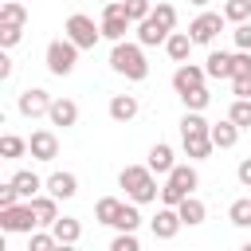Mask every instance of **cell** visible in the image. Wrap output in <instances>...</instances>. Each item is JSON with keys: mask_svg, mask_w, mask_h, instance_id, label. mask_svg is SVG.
Here are the masks:
<instances>
[{"mask_svg": "<svg viewBox=\"0 0 251 251\" xmlns=\"http://www.w3.org/2000/svg\"><path fill=\"white\" fill-rule=\"evenodd\" d=\"M110 71L114 75H122V78H129V82H145L149 78V59H145V47L133 39H122V43H114L110 47Z\"/></svg>", "mask_w": 251, "mask_h": 251, "instance_id": "2", "label": "cell"}, {"mask_svg": "<svg viewBox=\"0 0 251 251\" xmlns=\"http://www.w3.org/2000/svg\"><path fill=\"white\" fill-rule=\"evenodd\" d=\"M227 118H231L239 129H251V98H235L231 110H227Z\"/></svg>", "mask_w": 251, "mask_h": 251, "instance_id": "34", "label": "cell"}, {"mask_svg": "<svg viewBox=\"0 0 251 251\" xmlns=\"http://www.w3.org/2000/svg\"><path fill=\"white\" fill-rule=\"evenodd\" d=\"M235 176H239V184H243V188H251V157H243V161H239Z\"/></svg>", "mask_w": 251, "mask_h": 251, "instance_id": "43", "label": "cell"}, {"mask_svg": "<svg viewBox=\"0 0 251 251\" xmlns=\"http://www.w3.org/2000/svg\"><path fill=\"white\" fill-rule=\"evenodd\" d=\"M110 227H114V231H137V227H141V204H133V200L122 204V212H118V220H114Z\"/></svg>", "mask_w": 251, "mask_h": 251, "instance_id": "26", "label": "cell"}, {"mask_svg": "<svg viewBox=\"0 0 251 251\" xmlns=\"http://www.w3.org/2000/svg\"><path fill=\"white\" fill-rule=\"evenodd\" d=\"M118 188H126V200L133 204H153L161 200V188H157V173L149 165H126L118 173Z\"/></svg>", "mask_w": 251, "mask_h": 251, "instance_id": "3", "label": "cell"}, {"mask_svg": "<svg viewBox=\"0 0 251 251\" xmlns=\"http://www.w3.org/2000/svg\"><path fill=\"white\" fill-rule=\"evenodd\" d=\"M27 153H31V161H55V157H59V137H55V129H35V133L27 137Z\"/></svg>", "mask_w": 251, "mask_h": 251, "instance_id": "12", "label": "cell"}, {"mask_svg": "<svg viewBox=\"0 0 251 251\" xmlns=\"http://www.w3.org/2000/svg\"><path fill=\"white\" fill-rule=\"evenodd\" d=\"M63 35L78 47V51H90L98 39H102V24H94L90 16H82V12H75V16H67V24H63Z\"/></svg>", "mask_w": 251, "mask_h": 251, "instance_id": "6", "label": "cell"}, {"mask_svg": "<svg viewBox=\"0 0 251 251\" xmlns=\"http://www.w3.org/2000/svg\"><path fill=\"white\" fill-rule=\"evenodd\" d=\"M47 192H51L55 200H71V196L78 192V176H75V173H67V169H59V173H51V176H47Z\"/></svg>", "mask_w": 251, "mask_h": 251, "instance_id": "19", "label": "cell"}, {"mask_svg": "<svg viewBox=\"0 0 251 251\" xmlns=\"http://www.w3.org/2000/svg\"><path fill=\"white\" fill-rule=\"evenodd\" d=\"M122 204H126V200H118V196H102V200L94 204V220H98V224H114L118 212H122Z\"/></svg>", "mask_w": 251, "mask_h": 251, "instance_id": "28", "label": "cell"}, {"mask_svg": "<svg viewBox=\"0 0 251 251\" xmlns=\"http://www.w3.org/2000/svg\"><path fill=\"white\" fill-rule=\"evenodd\" d=\"M55 251H78V243H59Z\"/></svg>", "mask_w": 251, "mask_h": 251, "instance_id": "45", "label": "cell"}, {"mask_svg": "<svg viewBox=\"0 0 251 251\" xmlns=\"http://www.w3.org/2000/svg\"><path fill=\"white\" fill-rule=\"evenodd\" d=\"M110 251H141V243H137V231H118V235L110 239Z\"/></svg>", "mask_w": 251, "mask_h": 251, "instance_id": "37", "label": "cell"}, {"mask_svg": "<svg viewBox=\"0 0 251 251\" xmlns=\"http://www.w3.org/2000/svg\"><path fill=\"white\" fill-rule=\"evenodd\" d=\"M12 71H16V67H12V59H8V55H0V82H8V78H12Z\"/></svg>", "mask_w": 251, "mask_h": 251, "instance_id": "44", "label": "cell"}, {"mask_svg": "<svg viewBox=\"0 0 251 251\" xmlns=\"http://www.w3.org/2000/svg\"><path fill=\"white\" fill-rule=\"evenodd\" d=\"M184 224H180V212L176 208H157V216L149 220V231H153V239H176V231H180Z\"/></svg>", "mask_w": 251, "mask_h": 251, "instance_id": "13", "label": "cell"}, {"mask_svg": "<svg viewBox=\"0 0 251 251\" xmlns=\"http://www.w3.org/2000/svg\"><path fill=\"white\" fill-rule=\"evenodd\" d=\"M204 71L208 78H231V51H208Z\"/></svg>", "mask_w": 251, "mask_h": 251, "instance_id": "24", "label": "cell"}, {"mask_svg": "<svg viewBox=\"0 0 251 251\" xmlns=\"http://www.w3.org/2000/svg\"><path fill=\"white\" fill-rule=\"evenodd\" d=\"M192 47H196V43H192V35H188V31H173V35L165 39V55H169L176 67H180V63H188Z\"/></svg>", "mask_w": 251, "mask_h": 251, "instance_id": "20", "label": "cell"}, {"mask_svg": "<svg viewBox=\"0 0 251 251\" xmlns=\"http://www.w3.org/2000/svg\"><path fill=\"white\" fill-rule=\"evenodd\" d=\"M145 165H149V169H153L157 176H169V173L176 169V153H173V145H169V141H157V145L149 149Z\"/></svg>", "mask_w": 251, "mask_h": 251, "instance_id": "16", "label": "cell"}, {"mask_svg": "<svg viewBox=\"0 0 251 251\" xmlns=\"http://www.w3.org/2000/svg\"><path fill=\"white\" fill-rule=\"evenodd\" d=\"M196 188H200V173H196V165H176V169L165 176V184H161V204H165V208H176V204L188 200Z\"/></svg>", "mask_w": 251, "mask_h": 251, "instance_id": "4", "label": "cell"}, {"mask_svg": "<svg viewBox=\"0 0 251 251\" xmlns=\"http://www.w3.org/2000/svg\"><path fill=\"white\" fill-rule=\"evenodd\" d=\"M0 24H16V27H24V24H27V8H24L20 0H4V4H0Z\"/></svg>", "mask_w": 251, "mask_h": 251, "instance_id": "30", "label": "cell"}, {"mask_svg": "<svg viewBox=\"0 0 251 251\" xmlns=\"http://www.w3.org/2000/svg\"><path fill=\"white\" fill-rule=\"evenodd\" d=\"M20 35H24V27H16V24H0V47L8 51V47H16L20 43Z\"/></svg>", "mask_w": 251, "mask_h": 251, "instance_id": "39", "label": "cell"}, {"mask_svg": "<svg viewBox=\"0 0 251 251\" xmlns=\"http://www.w3.org/2000/svg\"><path fill=\"white\" fill-rule=\"evenodd\" d=\"M51 231H55L59 243H78V239H82V224H78L75 216H59V220L51 224Z\"/></svg>", "mask_w": 251, "mask_h": 251, "instance_id": "25", "label": "cell"}, {"mask_svg": "<svg viewBox=\"0 0 251 251\" xmlns=\"http://www.w3.org/2000/svg\"><path fill=\"white\" fill-rule=\"evenodd\" d=\"M231 39H235V51H251V20L247 24H235Z\"/></svg>", "mask_w": 251, "mask_h": 251, "instance_id": "40", "label": "cell"}, {"mask_svg": "<svg viewBox=\"0 0 251 251\" xmlns=\"http://www.w3.org/2000/svg\"><path fill=\"white\" fill-rule=\"evenodd\" d=\"M239 251H251V239H247V243H243V247H239Z\"/></svg>", "mask_w": 251, "mask_h": 251, "instance_id": "47", "label": "cell"}, {"mask_svg": "<svg viewBox=\"0 0 251 251\" xmlns=\"http://www.w3.org/2000/svg\"><path fill=\"white\" fill-rule=\"evenodd\" d=\"M0 227H4L8 235H31V231L39 227L31 200H20V204H12V208H0Z\"/></svg>", "mask_w": 251, "mask_h": 251, "instance_id": "7", "label": "cell"}, {"mask_svg": "<svg viewBox=\"0 0 251 251\" xmlns=\"http://www.w3.org/2000/svg\"><path fill=\"white\" fill-rule=\"evenodd\" d=\"M251 75V51H231V78Z\"/></svg>", "mask_w": 251, "mask_h": 251, "instance_id": "38", "label": "cell"}, {"mask_svg": "<svg viewBox=\"0 0 251 251\" xmlns=\"http://www.w3.org/2000/svg\"><path fill=\"white\" fill-rule=\"evenodd\" d=\"M169 35H173V31H169L157 16H149V20H141V24H137V43H141V47H165V39H169Z\"/></svg>", "mask_w": 251, "mask_h": 251, "instance_id": "14", "label": "cell"}, {"mask_svg": "<svg viewBox=\"0 0 251 251\" xmlns=\"http://www.w3.org/2000/svg\"><path fill=\"white\" fill-rule=\"evenodd\" d=\"M12 188L20 192V200H31V196H39V192L47 188V180H43L39 173H31V169H16V173H12Z\"/></svg>", "mask_w": 251, "mask_h": 251, "instance_id": "17", "label": "cell"}, {"mask_svg": "<svg viewBox=\"0 0 251 251\" xmlns=\"http://www.w3.org/2000/svg\"><path fill=\"white\" fill-rule=\"evenodd\" d=\"M51 94L43 90V86H27V90H20L16 94V110L24 114V118H47L51 114Z\"/></svg>", "mask_w": 251, "mask_h": 251, "instance_id": "10", "label": "cell"}, {"mask_svg": "<svg viewBox=\"0 0 251 251\" xmlns=\"http://www.w3.org/2000/svg\"><path fill=\"white\" fill-rule=\"evenodd\" d=\"M180 102H184V110H208L212 106V94H208V86H196V90H188V94H180Z\"/></svg>", "mask_w": 251, "mask_h": 251, "instance_id": "33", "label": "cell"}, {"mask_svg": "<svg viewBox=\"0 0 251 251\" xmlns=\"http://www.w3.org/2000/svg\"><path fill=\"white\" fill-rule=\"evenodd\" d=\"M47 122H51V126H59V129L78 126V102H75V98H55V102H51Z\"/></svg>", "mask_w": 251, "mask_h": 251, "instance_id": "15", "label": "cell"}, {"mask_svg": "<svg viewBox=\"0 0 251 251\" xmlns=\"http://www.w3.org/2000/svg\"><path fill=\"white\" fill-rule=\"evenodd\" d=\"M224 12H208V8H200V16L188 24V35H192V43L196 47H212L216 43V35L224 31Z\"/></svg>", "mask_w": 251, "mask_h": 251, "instance_id": "9", "label": "cell"}, {"mask_svg": "<svg viewBox=\"0 0 251 251\" xmlns=\"http://www.w3.org/2000/svg\"><path fill=\"white\" fill-rule=\"evenodd\" d=\"M204 78H208V71H204L200 63H180V67L173 71V90H176V98L188 94V90H196V86H204Z\"/></svg>", "mask_w": 251, "mask_h": 251, "instance_id": "11", "label": "cell"}, {"mask_svg": "<svg viewBox=\"0 0 251 251\" xmlns=\"http://www.w3.org/2000/svg\"><path fill=\"white\" fill-rule=\"evenodd\" d=\"M12 204H20V192H16L12 180H8V184H0V208H12Z\"/></svg>", "mask_w": 251, "mask_h": 251, "instance_id": "42", "label": "cell"}, {"mask_svg": "<svg viewBox=\"0 0 251 251\" xmlns=\"http://www.w3.org/2000/svg\"><path fill=\"white\" fill-rule=\"evenodd\" d=\"M43 63H47V71L55 75V78H67L71 71H75V63H78V47L63 35V39H51L47 43V51H43Z\"/></svg>", "mask_w": 251, "mask_h": 251, "instance_id": "5", "label": "cell"}, {"mask_svg": "<svg viewBox=\"0 0 251 251\" xmlns=\"http://www.w3.org/2000/svg\"><path fill=\"white\" fill-rule=\"evenodd\" d=\"M176 212H180V224H184V227H200V224L208 220V208H204V200H200V196L180 200V204H176Z\"/></svg>", "mask_w": 251, "mask_h": 251, "instance_id": "22", "label": "cell"}, {"mask_svg": "<svg viewBox=\"0 0 251 251\" xmlns=\"http://www.w3.org/2000/svg\"><path fill=\"white\" fill-rule=\"evenodd\" d=\"M188 4H192V8H208L212 0H188Z\"/></svg>", "mask_w": 251, "mask_h": 251, "instance_id": "46", "label": "cell"}, {"mask_svg": "<svg viewBox=\"0 0 251 251\" xmlns=\"http://www.w3.org/2000/svg\"><path fill=\"white\" fill-rule=\"evenodd\" d=\"M231 94H235V98H251V75L231 78Z\"/></svg>", "mask_w": 251, "mask_h": 251, "instance_id": "41", "label": "cell"}, {"mask_svg": "<svg viewBox=\"0 0 251 251\" xmlns=\"http://www.w3.org/2000/svg\"><path fill=\"white\" fill-rule=\"evenodd\" d=\"M180 149L192 157V161H208L216 141H212V122L200 114V110H184L180 118Z\"/></svg>", "mask_w": 251, "mask_h": 251, "instance_id": "1", "label": "cell"}, {"mask_svg": "<svg viewBox=\"0 0 251 251\" xmlns=\"http://www.w3.org/2000/svg\"><path fill=\"white\" fill-rule=\"evenodd\" d=\"M224 20L227 24H247L251 20V0H224Z\"/></svg>", "mask_w": 251, "mask_h": 251, "instance_id": "29", "label": "cell"}, {"mask_svg": "<svg viewBox=\"0 0 251 251\" xmlns=\"http://www.w3.org/2000/svg\"><path fill=\"white\" fill-rule=\"evenodd\" d=\"M122 4H126V16L133 20V27L153 16V0H122Z\"/></svg>", "mask_w": 251, "mask_h": 251, "instance_id": "35", "label": "cell"}, {"mask_svg": "<svg viewBox=\"0 0 251 251\" xmlns=\"http://www.w3.org/2000/svg\"><path fill=\"white\" fill-rule=\"evenodd\" d=\"M106 4H114V0H106Z\"/></svg>", "mask_w": 251, "mask_h": 251, "instance_id": "48", "label": "cell"}, {"mask_svg": "<svg viewBox=\"0 0 251 251\" xmlns=\"http://www.w3.org/2000/svg\"><path fill=\"white\" fill-rule=\"evenodd\" d=\"M239 126L231 122V118H224V122H212V141H216V149H231L235 141H239Z\"/></svg>", "mask_w": 251, "mask_h": 251, "instance_id": "23", "label": "cell"}, {"mask_svg": "<svg viewBox=\"0 0 251 251\" xmlns=\"http://www.w3.org/2000/svg\"><path fill=\"white\" fill-rule=\"evenodd\" d=\"M102 39H110V43H122L126 39V31L133 27V20L126 16V4L122 0H114V4H102Z\"/></svg>", "mask_w": 251, "mask_h": 251, "instance_id": "8", "label": "cell"}, {"mask_svg": "<svg viewBox=\"0 0 251 251\" xmlns=\"http://www.w3.org/2000/svg\"><path fill=\"white\" fill-rule=\"evenodd\" d=\"M227 220H231L235 227H251V196H239V200H231V208H227Z\"/></svg>", "mask_w": 251, "mask_h": 251, "instance_id": "31", "label": "cell"}, {"mask_svg": "<svg viewBox=\"0 0 251 251\" xmlns=\"http://www.w3.org/2000/svg\"><path fill=\"white\" fill-rule=\"evenodd\" d=\"M31 208H35V220H39V227H51V224L59 220V200H55L51 192H39V196H31Z\"/></svg>", "mask_w": 251, "mask_h": 251, "instance_id": "21", "label": "cell"}, {"mask_svg": "<svg viewBox=\"0 0 251 251\" xmlns=\"http://www.w3.org/2000/svg\"><path fill=\"white\" fill-rule=\"evenodd\" d=\"M153 16H157L169 31H176V8H173L169 0H157V4H153Z\"/></svg>", "mask_w": 251, "mask_h": 251, "instance_id": "36", "label": "cell"}, {"mask_svg": "<svg viewBox=\"0 0 251 251\" xmlns=\"http://www.w3.org/2000/svg\"><path fill=\"white\" fill-rule=\"evenodd\" d=\"M55 247H59V239H55L51 227H43V231L35 227V231L27 235V251H55Z\"/></svg>", "mask_w": 251, "mask_h": 251, "instance_id": "32", "label": "cell"}, {"mask_svg": "<svg viewBox=\"0 0 251 251\" xmlns=\"http://www.w3.org/2000/svg\"><path fill=\"white\" fill-rule=\"evenodd\" d=\"M27 153V137H20V133H4L0 137V157L4 161H20Z\"/></svg>", "mask_w": 251, "mask_h": 251, "instance_id": "27", "label": "cell"}, {"mask_svg": "<svg viewBox=\"0 0 251 251\" xmlns=\"http://www.w3.org/2000/svg\"><path fill=\"white\" fill-rule=\"evenodd\" d=\"M106 110H110V118H114V122H122V126H126V122H133V118L141 114V102H137V94H114Z\"/></svg>", "mask_w": 251, "mask_h": 251, "instance_id": "18", "label": "cell"}]
</instances>
